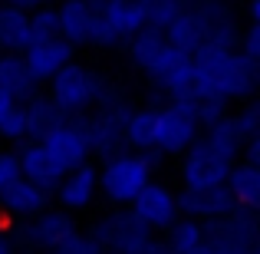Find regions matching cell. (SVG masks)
I'll return each instance as SVG.
<instances>
[{
    "instance_id": "6da1fadb",
    "label": "cell",
    "mask_w": 260,
    "mask_h": 254,
    "mask_svg": "<svg viewBox=\"0 0 260 254\" xmlns=\"http://www.w3.org/2000/svg\"><path fill=\"white\" fill-rule=\"evenodd\" d=\"M260 63H250L241 50L234 46H214L204 43L191 57V96L201 99H250L257 93Z\"/></svg>"
},
{
    "instance_id": "7a4b0ae2",
    "label": "cell",
    "mask_w": 260,
    "mask_h": 254,
    "mask_svg": "<svg viewBox=\"0 0 260 254\" xmlns=\"http://www.w3.org/2000/svg\"><path fill=\"white\" fill-rule=\"evenodd\" d=\"M106 89H109V83L99 73H92L89 66L73 60V63H66L63 70L50 79V99L63 116H79V112H86V109H92L95 102L102 99Z\"/></svg>"
},
{
    "instance_id": "3957f363",
    "label": "cell",
    "mask_w": 260,
    "mask_h": 254,
    "mask_svg": "<svg viewBox=\"0 0 260 254\" xmlns=\"http://www.w3.org/2000/svg\"><path fill=\"white\" fill-rule=\"evenodd\" d=\"M152 182V168L142 162L139 152H119L102 162L99 168V191L115 208H128L135 195Z\"/></svg>"
},
{
    "instance_id": "277c9868",
    "label": "cell",
    "mask_w": 260,
    "mask_h": 254,
    "mask_svg": "<svg viewBox=\"0 0 260 254\" xmlns=\"http://www.w3.org/2000/svg\"><path fill=\"white\" fill-rule=\"evenodd\" d=\"M99 106V112L92 116V119H86V135H89V149H92V155H102V159H112V155L125 152V142H122V126H125L128 112L132 109L125 106V99H122L119 93H115L112 86L102 93V99L95 102Z\"/></svg>"
},
{
    "instance_id": "5b68a950",
    "label": "cell",
    "mask_w": 260,
    "mask_h": 254,
    "mask_svg": "<svg viewBox=\"0 0 260 254\" xmlns=\"http://www.w3.org/2000/svg\"><path fill=\"white\" fill-rule=\"evenodd\" d=\"M201 135V122L194 112V99H172L155 109V149L161 155H181Z\"/></svg>"
},
{
    "instance_id": "8992f818",
    "label": "cell",
    "mask_w": 260,
    "mask_h": 254,
    "mask_svg": "<svg viewBox=\"0 0 260 254\" xmlns=\"http://www.w3.org/2000/svg\"><path fill=\"white\" fill-rule=\"evenodd\" d=\"M204 241H214L224 254H260L257 211L234 208L224 218L204 221Z\"/></svg>"
},
{
    "instance_id": "52a82bcc",
    "label": "cell",
    "mask_w": 260,
    "mask_h": 254,
    "mask_svg": "<svg viewBox=\"0 0 260 254\" xmlns=\"http://www.w3.org/2000/svg\"><path fill=\"white\" fill-rule=\"evenodd\" d=\"M89 235L99 241V248L106 254H139L152 241V231L142 221H135V215L128 208H115L109 215H102Z\"/></svg>"
},
{
    "instance_id": "ba28073f",
    "label": "cell",
    "mask_w": 260,
    "mask_h": 254,
    "mask_svg": "<svg viewBox=\"0 0 260 254\" xmlns=\"http://www.w3.org/2000/svg\"><path fill=\"white\" fill-rule=\"evenodd\" d=\"M76 231V221H73L70 211L63 208H46L40 211L37 218H30V221H20L17 235L10 238L13 244H23V248H33V251H56L59 244L66 241V238Z\"/></svg>"
},
{
    "instance_id": "9c48e42d",
    "label": "cell",
    "mask_w": 260,
    "mask_h": 254,
    "mask_svg": "<svg viewBox=\"0 0 260 254\" xmlns=\"http://www.w3.org/2000/svg\"><path fill=\"white\" fill-rule=\"evenodd\" d=\"M228 172H231V162L221 159L201 135L181 152V185L184 188H214V185H224Z\"/></svg>"
},
{
    "instance_id": "30bf717a",
    "label": "cell",
    "mask_w": 260,
    "mask_h": 254,
    "mask_svg": "<svg viewBox=\"0 0 260 254\" xmlns=\"http://www.w3.org/2000/svg\"><path fill=\"white\" fill-rule=\"evenodd\" d=\"M191 57L175 46L165 43V50L155 57V63L145 70V76L152 79V86H158L161 93H168L172 99H191Z\"/></svg>"
},
{
    "instance_id": "8fae6325",
    "label": "cell",
    "mask_w": 260,
    "mask_h": 254,
    "mask_svg": "<svg viewBox=\"0 0 260 254\" xmlns=\"http://www.w3.org/2000/svg\"><path fill=\"white\" fill-rule=\"evenodd\" d=\"M128 211L135 215V221H142L148 231H165L168 224L178 218V202H175V191L168 185L158 182H148L139 195L128 202Z\"/></svg>"
},
{
    "instance_id": "7c38bea8",
    "label": "cell",
    "mask_w": 260,
    "mask_h": 254,
    "mask_svg": "<svg viewBox=\"0 0 260 254\" xmlns=\"http://www.w3.org/2000/svg\"><path fill=\"white\" fill-rule=\"evenodd\" d=\"M40 142L50 149V155L66 172L76 168V165H86V162L92 159V149H89V135H86L83 122H70L66 119V122H59L56 129H50Z\"/></svg>"
},
{
    "instance_id": "4fadbf2b",
    "label": "cell",
    "mask_w": 260,
    "mask_h": 254,
    "mask_svg": "<svg viewBox=\"0 0 260 254\" xmlns=\"http://www.w3.org/2000/svg\"><path fill=\"white\" fill-rule=\"evenodd\" d=\"M20 57H23V66L30 73V79L40 86V83H50L66 63H73L76 46H70L63 37H56V40H43V43H30Z\"/></svg>"
},
{
    "instance_id": "5bb4252c",
    "label": "cell",
    "mask_w": 260,
    "mask_h": 254,
    "mask_svg": "<svg viewBox=\"0 0 260 254\" xmlns=\"http://www.w3.org/2000/svg\"><path fill=\"white\" fill-rule=\"evenodd\" d=\"M178 202V215L194 218V221H214V218H224L228 211H234V198L224 185H214V188H181L175 195Z\"/></svg>"
},
{
    "instance_id": "9a60e30c",
    "label": "cell",
    "mask_w": 260,
    "mask_h": 254,
    "mask_svg": "<svg viewBox=\"0 0 260 254\" xmlns=\"http://www.w3.org/2000/svg\"><path fill=\"white\" fill-rule=\"evenodd\" d=\"M17 159H20V178L33 182L37 188H43L46 195H53V191L59 188V182H63V175H66V168L53 159L43 142H23Z\"/></svg>"
},
{
    "instance_id": "2e32d148",
    "label": "cell",
    "mask_w": 260,
    "mask_h": 254,
    "mask_svg": "<svg viewBox=\"0 0 260 254\" xmlns=\"http://www.w3.org/2000/svg\"><path fill=\"white\" fill-rule=\"evenodd\" d=\"M95 195H99V168H95L92 162L70 168L63 175V182H59V188L53 191V198L59 202V208L70 211V215L73 211H86L89 205L95 202Z\"/></svg>"
},
{
    "instance_id": "e0dca14e",
    "label": "cell",
    "mask_w": 260,
    "mask_h": 254,
    "mask_svg": "<svg viewBox=\"0 0 260 254\" xmlns=\"http://www.w3.org/2000/svg\"><path fill=\"white\" fill-rule=\"evenodd\" d=\"M56 20H59V37L70 46H89L92 26L99 20V0H59Z\"/></svg>"
},
{
    "instance_id": "ac0fdd59",
    "label": "cell",
    "mask_w": 260,
    "mask_h": 254,
    "mask_svg": "<svg viewBox=\"0 0 260 254\" xmlns=\"http://www.w3.org/2000/svg\"><path fill=\"white\" fill-rule=\"evenodd\" d=\"M50 202H53V195H46L43 188H37L26 178H17L13 185H7L0 191V215L13 218V221H30L40 211L50 208Z\"/></svg>"
},
{
    "instance_id": "d6986e66",
    "label": "cell",
    "mask_w": 260,
    "mask_h": 254,
    "mask_svg": "<svg viewBox=\"0 0 260 254\" xmlns=\"http://www.w3.org/2000/svg\"><path fill=\"white\" fill-rule=\"evenodd\" d=\"M165 43L175 46V50H181V53H188V57H194V53L208 43L201 13H198L194 4H184L181 10H178V17L165 26Z\"/></svg>"
},
{
    "instance_id": "ffe728a7",
    "label": "cell",
    "mask_w": 260,
    "mask_h": 254,
    "mask_svg": "<svg viewBox=\"0 0 260 254\" xmlns=\"http://www.w3.org/2000/svg\"><path fill=\"white\" fill-rule=\"evenodd\" d=\"M198 13H201V23H204V37H208V43L214 46H234L237 37H241V30H237L234 17H231L228 4H217V0H201V4H194Z\"/></svg>"
},
{
    "instance_id": "44dd1931",
    "label": "cell",
    "mask_w": 260,
    "mask_h": 254,
    "mask_svg": "<svg viewBox=\"0 0 260 254\" xmlns=\"http://www.w3.org/2000/svg\"><path fill=\"white\" fill-rule=\"evenodd\" d=\"M224 188L231 191L237 208L257 211L260 208V165H247V162H234L224 178Z\"/></svg>"
},
{
    "instance_id": "7402d4cb",
    "label": "cell",
    "mask_w": 260,
    "mask_h": 254,
    "mask_svg": "<svg viewBox=\"0 0 260 254\" xmlns=\"http://www.w3.org/2000/svg\"><path fill=\"white\" fill-rule=\"evenodd\" d=\"M23 106V119H26V139L30 142H40L50 129H56L59 122H66L70 116H63L56 106H53L50 96H30L26 102H20Z\"/></svg>"
},
{
    "instance_id": "603a6c76",
    "label": "cell",
    "mask_w": 260,
    "mask_h": 254,
    "mask_svg": "<svg viewBox=\"0 0 260 254\" xmlns=\"http://www.w3.org/2000/svg\"><path fill=\"white\" fill-rule=\"evenodd\" d=\"M99 13H102V20L115 30L119 40L135 37V33L145 26L139 0H99Z\"/></svg>"
},
{
    "instance_id": "cb8c5ba5",
    "label": "cell",
    "mask_w": 260,
    "mask_h": 254,
    "mask_svg": "<svg viewBox=\"0 0 260 254\" xmlns=\"http://www.w3.org/2000/svg\"><path fill=\"white\" fill-rule=\"evenodd\" d=\"M0 89H4L17 106L26 102L30 96H37V83L30 79L20 53H0Z\"/></svg>"
},
{
    "instance_id": "d4e9b609",
    "label": "cell",
    "mask_w": 260,
    "mask_h": 254,
    "mask_svg": "<svg viewBox=\"0 0 260 254\" xmlns=\"http://www.w3.org/2000/svg\"><path fill=\"white\" fill-rule=\"evenodd\" d=\"M30 46V13L20 7H0V53H23Z\"/></svg>"
},
{
    "instance_id": "484cf974",
    "label": "cell",
    "mask_w": 260,
    "mask_h": 254,
    "mask_svg": "<svg viewBox=\"0 0 260 254\" xmlns=\"http://www.w3.org/2000/svg\"><path fill=\"white\" fill-rule=\"evenodd\" d=\"M204 244V221L178 215L165 228V251L168 254H194Z\"/></svg>"
},
{
    "instance_id": "4316f807",
    "label": "cell",
    "mask_w": 260,
    "mask_h": 254,
    "mask_svg": "<svg viewBox=\"0 0 260 254\" xmlns=\"http://www.w3.org/2000/svg\"><path fill=\"white\" fill-rule=\"evenodd\" d=\"M122 142L132 152H145L155 146V109H132L122 126Z\"/></svg>"
},
{
    "instance_id": "83f0119b",
    "label": "cell",
    "mask_w": 260,
    "mask_h": 254,
    "mask_svg": "<svg viewBox=\"0 0 260 254\" xmlns=\"http://www.w3.org/2000/svg\"><path fill=\"white\" fill-rule=\"evenodd\" d=\"M204 142H208L211 149H214L221 159H228L231 165L234 162H241V135H237V129H234V122H231V116H224V119H217V122H211L208 129H204V135H201Z\"/></svg>"
},
{
    "instance_id": "f1b7e54d",
    "label": "cell",
    "mask_w": 260,
    "mask_h": 254,
    "mask_svg": "<svg viewBox=\"0 0 260 254\" xmlns=\"http://www.w3.org/2000/svg\"><path fill=\"white\" fill-rule=\"evenodd\" d=\"M161 50H165V33H158V30L142 26L135 37H128V57H132V63L139 70H148Z\"/></svg>"
},
{
    "instance_id": "f546056e",
    "label": "cell",
    "mask_w": 260,
    "mask_h": 254,
    "mask_svg": "<svg viewBox=\"0 0 260 254\" xmlns=\"http://www.w3.org/2000/svg\"><path fill=\"white\" fill-rule=\"evenodd\" d=\"M139 7H142V17H145L148 30L165 33V26L178 17V10H181L184 4L181 0H139Z\"/></svg>"
},
{
    "instance_id": "4dcf8cb0",
    "label": "cell",
    "mask_w": 260,
    "mask_h": 254,
    "mask_svg": "<svg viewBox=\"0 0 260 254\" xmlns=\"http://www.w3.org/2000/svg\"><path fill=\"white\" fill-rule=\"evenodd\" d=\"M56 37H59L56 7L43 4L37 10H30V43H43V40H56Z\"/></svg>"
},
{
    "instance_id": "1f68e13d",
    "label": "cell",
    "mask_w": 260,
    "mask_h": 254,
    "mask_svg": "<svg viewBox=\"0 0 260 254\" xmlns=\"http://www.w3.org/2000/svg\"><path fill=\"white\" fill-rule=\"evenodd\" d=\"M231 122H234L237 135H241V142L247 139H257L260 135V106L254 99H244V106L237 109L234 116H231Z\"/></svg>"
},
{
    "instance_id": "d6a6232c",
    "label": "cell",
    "mask_w": 260,
    "mask_h": 254,
    "mask_svg": "<svg viewBox=\"0 0 260 254\" xmlns=\"http://www.w3.org/2000/svg\"><path fill=\"white\" fill-rule=\"evenodd\" d=\"M53 254H106L99 248V241H95L92 235H83V231H73L70 238H66L63 244H59Z\"/></svg>"
},
{
    "instance_id": "836d02e7",
    "label": "cell",
    "mask_w": 260,
    "mask_h": 254,
    "mask_svg": "<svg viewBox=\"0 0 260 254\" xmlns=\"http://www.w3.org/2000/svg\"><path fill=\"white\" fill-rule=\"evenodd\" d=\"M0 135H4L7 142H23V139H26V119H23V106H13L10 112L4 116V122H0Z\"/></svg>"
},
{
    "instance_id": "e575fe53",
    "label": "cell",
    "mask_w": 260,
    "mask_h": 254,
    "mask_svg": "<svg viewBox=\"0 0 260 254\" xmlns=\"http://www.w3.org/2000/svg\"><path fill=\"white\" fill-rule=\"evenodd\" d=\"M241 53L250 63H260V23H247V30L241 33Z\"/></svg>"
},
{
    "instance_id": "d590c367",
    "label": "cell",
    "mask_w": 260,
    "mask_h": 254,
    "mask_svg": "<svg viewBox=\"0 0 260 254\" xmlns=\"http://www.w3.org/2000/svg\"><path fill=\"white\" fill-rule=\"evenodd\" d=\"M20 178V159L17 152H0V191Z\"/></svg>"
},
{
    "instance_id": "8d00e7d4",
    "label": "cell",
    "mask_w": 260,
    "mask_h": 254,
    "mask_svg": "<svg viewBox=\"0 0 260 254\" xmlns=\"http://www.w3.org/2000/svg\"><path fill=\"white\" fill-rule=\"evenodd\" d=\"M241 155H244L241 162H247V165H260V135L244 142V146H241Z\"/></svg>"
},
{
    "instance_id": "74e56055",
    "label": "cell",
    "mask_w": 260,
    "mask_h": 254,
    "mask_svg": "<svg viewBox=\"0 0 260 254\" xmlns=\"http://www.w3.org/2000/svg\"><path fill=\"white\" fill-rule=\"evenodd\" d=\"M139 155H142V162H145V165L152 168V172L158 168L161 162H165V155H161V149H155V146H152V149H145V152H139Z\"/></svg>"
},
{
    "instance_id": "f35d334b",
    "label": "cell",
    "mask_w": 260,
    "mask_h": 254,
    "mask_svg": "<svg viewBox=\"0 0 260 254\" xmlns=\"http://www.w3.org/2000/svg\"><path fill=\"white\" fill-rule=\"evenodd\" d=\"M7 4H10V7H20V10L30 13V10H37V7H43V0H7Z\"/></svg>"
},
{
    "instance_id": "ab89813d",
    "label": "cell",
    "mask_w": 260,
    "mask_h": 254,
    "mask_svg": "<svg viewBox=\"0 0 260 254\" xmlns=\"http://www.w3.org/2000/svg\"><path fill=\"white\" fill-rule=\"evenodd\" d=\"M247 23H260V0H247Z\"/></svg>"
},
{
    "instance_id": "60d3db41",
    "label": "cell",
    "mask_w": 260,
    "mask_h": 254,
    "mask_svg": "<svg viewBox=\"0 0 260 254\" xmlns=\"http://www.w3.org/2000/svg\"><path fill=\"white\" fill-rule=\"evenodd\" d=\"M0 254H17V244L10 241V235H7V231H0Z\"/></svg>"
},
{
    "instance_id": "b9f144b4",
    "label": "cell",
    "mask_w": 260,
    "mask_h": 254,
    "mask_svg": "<svg viewBox=\"0 0 260 254\" xmlns=\"http://www.w3.org/2000/svg\"><path fill=\"white\" fill-rule=\"evenodd\" d=\"M13 106H17V102H13V99H10V96H7V93H4V89H0V122H4V116H7V112H10V109H13Z\"/></svg>"
},
{
    "instance_id": "7bdbcfd3",
    "label": "cell",
    "mask_w": 260,
    "mask_h": 254,
    "mask_svg": "<svg viewBox=\"0 0 260 254\" xmlns=\"http://www.w3.org/2000/svg\"><path fill=\"white\" fill-rule=\"evenodd\" d=\"M217 4H228L231 7V4H241V0H217Z\"/></svg>"
},
{
    "instance_id": "ee69618b",
    "label": "cell",
    "mask_w": 260,
    "mask_h": 254,
    "mask_svg": "<svg viewBox=\"0 0 260 254\" xmlns=\"http://www.w3.org/2000/svg\"><path fill=\"white\" fill-rule=\"evenodd\" d=\"M4 224H7V218H4V215H0V231H4Z\"/></svg>"
},
{
    "instance_id": "f6af8a7d",
    "label": "cell",
    "mask_w": 260,
    "mask_h": 254,
    "mask_svg": "<svg viewBox=\"0 0 260 254\" xmlns=\"http://www.w3.org/2000/svg\"><path fill=\"white\" fill-rule=\"evenodd\" d=\"M181 4H201V0H181Z\"/></svg>"
},
{
    "instance_id": "bcb514c9",
    "label": "cell",
    "mask_w": 260,
    "mask_h": 254,
    "mask_svg": "<svg viewBox=\"0 0 260 254\" xmlns=\"http://www.w3.org/2000/svg\"><path fill=\"white\" fill-rule=\"evenodd\" d=\"M43 4H56V0H43Z\"/></svg>"
},
{
    "instance_id": "7dc6e473",
    "label": "cell",
    "mask_w": 260,
    "mask_h": 254,
    "mask_svg": "<svg viewBox=\"0 0 260 254\" xmlns=\"http://www.w3.org/2000/svg\"><path fill=\"white\" fill-rule=\"evenodd\" d=\"M43 254H53V251H43Z\"/></svg>"
}]
</instances>
